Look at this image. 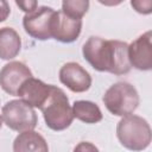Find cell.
<instances>
[{
	"mask_svg": "<svg viewBox=\"0 0 152 152\" xmlns=\"http://www.w3.org/2000/svg\"><path fill=\"white\" fill-rule=\"evenodd\" d=\"M82 53L90 66L101 72L125 75L132 68L126 42L91 36L83 44Z\"/></svg>",
	"mask_w": 152,
	"mask_h": 152,
	"instance_id": "1",
	"label": "cell"
},
{
	"mask_svg": "<svg viewBox=\"0 0 152 152\" xmlns=\"http://www.w3.org/2000/svg\"><path fill=\"white\" fill-rule=\"evenodd\" d=\"M116 137L120 144L132 151L145 150L152 139L150 124L141 116L129 115L122 116L116 125Z\"/></svg>",
	"mask_w": 152,
	"mask_h": 152,
	"instance_id": "2",
	"label": "cell"
},
{
	"mask_svg": "<svg viewBox=\"0 0 152 152\" xmlns=\"http://www.w3.org/2000/svg\"><path fill=\"white\" fill-rule=\"evenodd\" d=\"M40 110L46 126L52 131H64L74 120L72 108L68 96L63 89L56 86H51L50 95Z\"/></svg>",
	"mask_w": 152,
	"mask_h": 152,
	"instance_id": "3",
	"label": "cell"
},
{
	"mask_svg": "<svg viewBox=\"0 0 152 152\" xmlns=\"http://www.w3.org/2000/svg\"><path fill=\"white\" fill-rule=\"evenodd\" d=\"M102 101L109 113L115 116H125L138 108L140 99L134 86L128 82H116L106 90Z\"/></svg>",
	"mask_w": 152,
	"mask_h": 152,
	"instance_id": "4",
	"label": "cell"
},
{
	"mask_svg": "<svg viewBox=\"0 0 152 152\" xmlns=\"http://www.w3.org/2000/svg\"><path fill=\"white\" fill-rule=\"evenodd\" d=\"M1 113L2 121L12 131L23 132L34 129L38 124L36 110L21 99L6 102L1 109Z\"/></svg>",
	"mask_w": 152,
	"mask_h": 152,
	"instance_id": "5",
	"label": "cell"
},
{
	"mask_svg": "<svg viewBox=\"0 0 152 152\" xmlns=\"http://www.w3.org/2000/svg\"><path fill=\"white\" fill-rule=\"evenodd\" d=\"M55 10L48 6H39L26 13L23 18L25 32L37 40H46L51 38L50 21Z\"/></svg>",
	"mask_w": 152,
	"mask_h": 152,
	"instance_id": "6",
	"label": "cell"
},
{
	"mask_svg": "<svg viewBox=\"0 0 152 152\" xmlns=\"http://www.w3.org/2000/svg\"><path fill=\"white\" fill-rule=\"evenodd\" d=\"M82 30V19H76L66 15L62 10L55 11L50 21L51 38L61 43L75 42Z\"/></svg>",
	"mask_w": 152,
	"mask_h": 152,
	"instance_id": "7",
	"label": "cell"
},
{
	"mask_svg": "<svg viewBox=\"0 0 152 152\" xmlns=\"http://www.w3.org/2000/svg\"><path fill=\"white\" fill-rule=\"evenodd\" d=\"M152 32L146 31L128 45V59L131 66L148 71L152 69Z\"/></svg>",
	"mask_w": 152,
	"mask_h": 152,
	"instance_id": "8",
	"label": "cell"
},
{
	"mask_svg": "<svg viewBox=\"0 0 152 152\" xmlns=\"http://www.w3.org/2000/svg\"><path fill=\"white\" fill-rule=\"evenodd\" d=\"M59 81L72 93H84L91 86L90 74L78 63L68 62L59 69Z\"/></svg>",
	"mask_w": 152,
	"mask_h": 152,
	"instance_id": "9",
	"label": "cell"
},
{
	"mask_svg": "<svg viewBox=\"0 0 152 152\" xmlns=\"http://www.w3.org/2000/svg\"><path fill=\"white\" fill-rule=\"evenodd\" d=\"M32 76L30 68L23 62L13 61L2 66L0 70V87L12 96H17L21 83Z\"/></svg>",
	"mask_w": 152,
	"mask_h": 152,
	"instance_id": "10",
	"label": "cell"
},
{
	"mask_svg": "<svg viewBox=\"0 0 152 152\" xmlns=\"http://www.w3.org/2000/svg\"><path fill=\"white\" fill-rule=\"evenodd\" d=\"M51 86L52 84H46L42 80L31 76L21 83L20 88L18 89L17 96H19L23 101H25L33 108L40 109L50 95Z\"/></svg>",
	"mask_w": 152,
	"mask_h": 152,
	"instance_id": "11",
	"label": "cell"
},
{
	"mask_svg": "<svg viewBox=\"0 0 152 152\" xmlns=\"http://www.w3.org/2000/svg\"><path fill=\"white\" fill-rule=\"evenodd\" d=\"M14 152H46L49 146L43 135L33 129H27L20 132L13 141Z\"/></svg>",
	"mask_w": 152,
	"mask_h": 152,
	"instance_id": "12",
	"label": "cell"
},
{
	"mask_svg": "<svg viewBox=\"0 0 152 152\" xmlns=\"http://www.w3.org/2000/svg\"><path fill=\"white\" fill-rule=\"evenodd\" d=\"M21 49L19 33L12 27L0 28V59L10 61L17 57Z\"/></svg>",
	"mask_w": 152,
	"mask_h": 152,
	"instance_id": "13",
	"label": "cell"
},
{
	"mask_svg": "<svg viewBox=\"0 0 152 152\" xmlns=\"http://www.w3.org/2000/svg\"><path fill=\"white\" fill-rule=\"evenodd\" d=\"M71 108L74 118L86 124H96L100 122L103 118L100 107L91 101L77 100L72 103Z\"/></svg>",
	"mask_w": 152,
	"mask_h": 152,
	"instance_id": "14",
	"label": "cell"
},
{
	"mask_svg": "<svg viewBox=\"0 0 152 152\" xmlns=\"http://www.w3.org/2000/svg\"><path fill=\"white\" fill-rule=\"evenodd\" d=\"M90 6L89 0H63L62 1V11L76 19H82V17L88 12Z\"/></svg>",
	"mask_w": 152,
	"mask_h": 152,
	"instance_id": "15",
	"label": "cell"
},
{
	"mask_svg": "<svg viewBox=\"0 0 152 152\" xmlns=\"http://www.w3.org/2000/svg\"><path fill=\"white\" fill-rule=\"evenodd\" d=\"M131 6L137 13L144 15L152 13V0H131Z\"/></svg>",
	"mask_w": 152,
	"mask_h": 152,
	"instance_id": "16",
	"label": "cell"
},
{
	"mask_svg": "<svg viewBox=\"0 0 152 152\" xmlns=\"http://www.w3.org/2000/svg\"><path fill=\"white\" fill-rule=\"evenodd\" d=\"M15 5L25 13H28L38 7V0H14Z\"/></svg>",
	"mask_w": 152,
	"mask_h": 152,
	"instance_id": "17",
	"label": "cell"
},
{
	"mask_svg": "<svg viewBox=\"0 0 152 152\" xmlns=\"http://www.w3.org/2000/svg\"><path fill=\"white\" fill-rule=\"evenodd\" d=\"M11 13V7L7 0H0V23L5 21Z\"/></svg>",
	"mask_w": 152,
	"mask_h": 152,
	"instance_id": "18",
	"label": "cell"
},
{
	"mask_svg": "<svg viewBox=\"0 0 152 152\" xmlns=\"http://www.w3.org/2000/svg\"><path fill=\"white\" fill-rule=\"evenodd\" d=\"M97 151V147H95L94 145H91L90 142L87 141H82L78 146L75 147V151Z\"/></svg>",
	"mask_w": 152,
	"mask_h": 152,
	"instance_id": "19",
	"label": "cell"
},
{
	"mask_svg": "<svg viewBox=\"0 0 152 152\" xmlns=\"http://www.w3.org/2000/svg\"><path fill=\"white\" fill-rule=\"evenodd\" d=\"M101 5L107 6V7H114V6H119L120 4H122L125 0H97Z\"/></svg>",
	"mask_w": 152,
	"mask_h": 152,
	"instance_id": "20",
	"label": "cell"
},
{
	"mask_svg": "<svg viewBox=\"0 0 152 152\" xmlns=\"http://www.w3.org/2000/svg\"><path fill=\"white\" fill-rule=\"evenodd\" d=\"M2 127V116H0V129Z\"/></svg>",
	"mask_w": 152,
	"mask_h": 152,
	"instance_id": "21",
	"label": "cell"
}]
</instances>
